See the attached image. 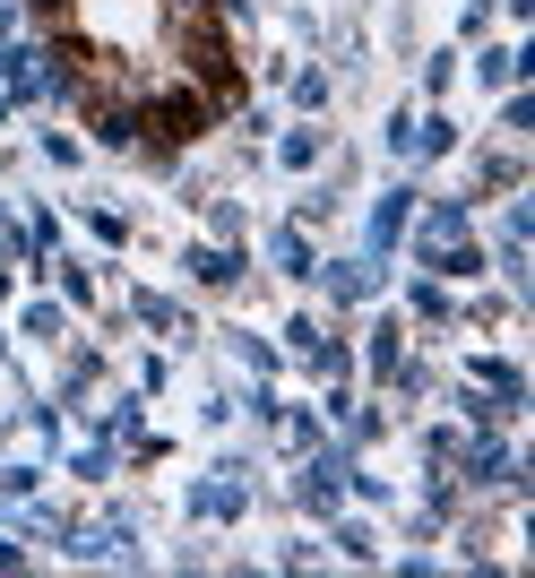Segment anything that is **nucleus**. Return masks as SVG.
Masks as SVG:
<instances>
[{
    "label": "nucleus",
    "mask_w": 535,
    "mask_h": 578,
    "mask_svg": "<svg viewBox=\"0 0 535 578\" xmlns=\"http://www.w3.org/2000/svg\"><path fill=\"white\" fill-rule=\"evenodd\" d=\"M61 78L112 147H182L233 104V61L208 0H35Z\"/></svg>",
    "instance_id": "obj_1"
},
{
    "label": "nucleus",
    "mask_w": 535,
    "mask_h": 578,
    "mask_svg": "<svg viewBox=\"0 0 535 578\" xmlns=\"http://www.w3.org/2000/svg\"><path fill=\"white\" fill-rule=\"evenodd\" d=\"M337 492H345V466H337V458H320L312 475H303V501H312V509H328Z\"/></svg>",
    "instance_id": "obj_2"
},
{
    "label": "nucleus",
    "mask_w": 535,
    "mask_h": 578,
    "mask_svg": "<svg viewBox=\"0 0 535 578\" xmlns=\"http://www.w3.org/2000/svg\"><path fill=\"white\" fill-rule=\"evenodd\" d=\"M0 78H9L17 96H35V87H44V70H35V52H17V44H0Z\"/></svg>",
    "instance_id": "obj_3"
},
{
    "label": "nucleus",
    "mask_w": 535,
    "mask_h": 578,
    "mask_svg": "<svg viewBox=\"0 0 535 578\" xmlns=\"http://www.w3.org/2000/svg\"><path fill=\"white\" fill-rule=\"evenodd\" d=\"M199 509H208V518H224V509H242V483H233V475H216V483H199Z\"/></svg>",
    "instance_id": "obj_4"
},
{
    "label": "nucleus",
    "mask_w": 535,
    "mask_h": 578,
    "mask_svg": "<svg viewBox=\"0 0 535 578\" xmlns=\"http://www.w3.org/2000/svg\"><path fill=\"white\" fill-rule=\"evenodd\" d=\"M466 466H475V483H501V475H510L501 441H475V450H466Z\"/></svg>",
    "instance_id": "obj_5"
}]
</instances>
